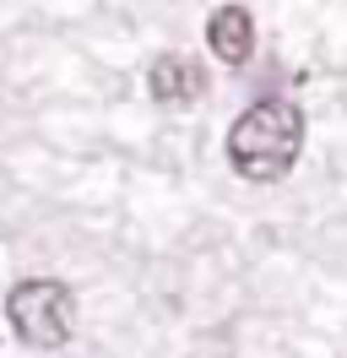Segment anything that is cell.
Here are the masks:
<instances>
[{
    "instance_id": "obj_1",
    "label": "cell",
    "mask_w": 347,
    "mask_h": 358,
    "mask_svg": "<svg viewBox=\"0 0 347 358\" xmlns=\"http://www.w3.org/2000/svg\"><path fill=\"white\" fill-rule=\"evenodd\" d=\"M304 152V114L288 98H260L228 125V163L250 185H277Z\"/></svg>"
},
{
    "instance_id": "obj_3",
    "label": "cell",
    "mask_w": 347,
    "mask_h": 358,
    "mask_svg": "<svg viewBox=\"0 0 347 358\" xmlns=\"http://www.w3.org/2000/svg\"><path fill=\"white\" fill-rule=\"evenodd\" d=\"M147 92L157 103H169V109H185V103H195L206 92V71L195 66L190 55H157L147 71Z\"/></svg>"
},
{
    "instance_id": "obj_4",
    "label": "cell",
    "mask_w": 347,
    "mask_h": 358,
    "mask_svg": "<svg viewBox=\"0 0 347 358\" xmlns=\"http://www.w3.org/2000/svg\"><path fill=\"white\" fill-rule=\"evenodd\" d=\"M206 44L222 66H244L255 55V17L244 6H217L206 17Z\"/></svg>"
},
{
    "instance_id": "obj_2",
    "label": "cell",
    "mask_w": 347,
    "mask_h": 358,
    "mask_svg": "<svg viewBox=\"0 0 347 358\" xmlns=\"http://www.w3.org/2000/svg\"><path fill=\"white\" fill-rule=\"evenodd\" d=\"M6 320H11L17 342L38 348V353H55L76 331V293L60 277H27L6 293Z\"/></svg>"
}]
</instances>
